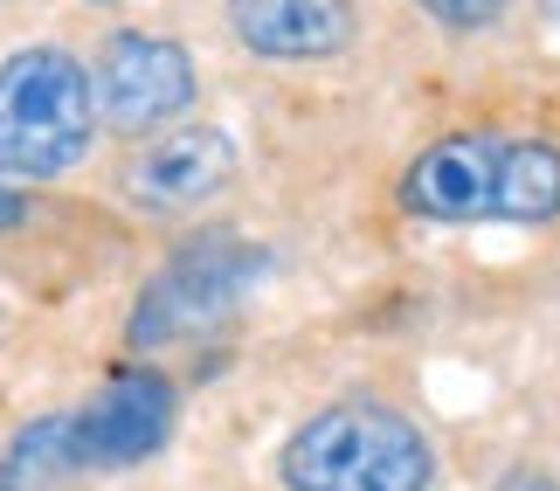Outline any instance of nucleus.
<instances>
[{
  "instance_id": "f257e3e1",
  "label": "nucleus",
  "mask_w": 560,
  "mask_h": 491,
  "mask_svg": "<svg viewBox=\"0 0 560 491\" xmlns=\"http://www.w3.org/2000/svg\"><path fill=\"white\" fill-rule=\"evenodd\" d=\"M401 208L416 222H553L560 215V145L547 132L464 125L429 139L401 166Z\"/></svg>"
},
{
  "instance_id": "f03ea898",
  "label": "nucleus",
  "mask_w": 560,
  "mask_h": 491,
  "mask_svg": "<svg viewBox=\"0 0 560 491\" xmlns=\"http://www.w3.org/2000/svg\"><path fill=\"white\" fill-rule=\"evenodd\" d=\"M277 478L284 491H429L436 443L416 416L353 395L298 422L277 451Z\"/></svg>"
},
{
  "instance_id": "7ed1b4c3",
  "label": "nucleus",
  "mask_w": 560,
  "mask_h": 491,
  "mask_svg": "<svg viewBox=\"0 0 560 491\" xmlns=\"http://www.w3.org/2000/svg\"><path fill=\"white\" fill-rule=\"evenodd\" d=\"M264 277H270V249L264 243L235 236V229H208V236L180 243L139 284V305L125 318V339H132L139 353L180 347V339H208L214 326H229V318L249 305Z\"/></svg>"
},
{
  "instance_id": "20e7f679",
  "label": "nucleus",
  "mask_w": 560,
  "mask_h": 491,
  "mask_svg": "<svg viewBox=\"0 0 560 491\" xmlns=\"http://www.w3.org/2000/svg\"><path fill=\"white\" fill-rule=\"evenodd\" d=\"M91 77L70 49H14L0 62V174L56 180L91 160Z\"/></svg>"
},
{
  "instance_id": "39448f33",
  "label": "nucleus",
  "mask_w": 560,
  "mask_h": 491,
  "mask_svg": "<svg viewBox=\"0 0 560 491\" xmlns=\"http://www.w3.org/2000/svg\"><path fill=\"white\" fill-rule=\"evenodd\" d=\"M91 112L104 132L118 139H153L160 125H174L201 77H194V56L180 49L174 35H145V28H118L97 42L91 56Z\"/></svg>"
},
{
  "instance_id": "423d86ee",
  "label": "nucleus",
  "mask_w": 560,
  "mask_h": 491,
  "mask_svg": "<svg viewBox=\"0 0 560 491\" xmlns=\"http://www.w3.org/2000/svg\"><path fill=\"white\" fill-rule=\"evenodd\" d=\"M235 166H243V153H235V139L222 132V125L208 118H187V125H166V132L139 139L132 153L118 160V201H132L139 215H194V208L222 201L235 187Z\"/></svg>"
},
{
  "instance_id": "0eeeda50",
  "label": "nucleus",
  "mask_w": 560,
  "mask_h": 491,
  "mask_svg": "<svg viewBox=\"0 0 560 491\" xmlns=\"http://www.w3.org/2000/svg\"><path fill=\"white\" fill-rule=\"evenodd\" d=\"M174 416H180V395H174V381H166L160 367L112 374L91 401L70 409L83 471H132V464L160 457L166 436H174Z\"/></svg>"
},
{
  "instance_id": "6e6552de",
  "label": "nucleus",
  "mask_w": 560,
  "mask_h": 491,
  "mask_svg": "<svg viewBox=\"0 0 560 491\" xmlns=\"http://www.w3.org/2000/svg\"><path fill=\"white\" fill-rule=\"evenodd\" d=\"M222 14H229V35L270 62L339 56L360 28L353 0H222Z\"/></svg>"
},
{
  "instance_id": "1a4fd4ad",
  "label": "nucleus",
  "mask_w": 560,
  "mask_h": 491,
  "mask_svg": "<svg viewBox=\"0 0 560 491\" xmlns=\"http://www.w3.org/2000/svg\"><path fill=\"white\" fill-rule=\"evenodd\" d=\"M77 478H83V457H77L70 409L21 422V430L0 443V491H70Z\"/></svg>"
},
{
  "instance_id": "9d476101",
  "label": "nucleus",
  "mask_w": 560,
  "mask_h": 491,
  "mask_svg": "<svg viewBox=\"0 0 560 491\" xmlns=\"http://www.w3.org/2000/svg\"><path fill=\"white\" fill-rule=\"evenodd\" d=\"M416 8L450 35H491L512 14V0H416Z\"/></svg>"
},
{
  "instance_id": "9b49d317",
  "label": "nucleus",
  "mask_w": 560,
  "mask_h": 491,
  "mask_svg": "<svg viewBox=\"0 0 560 491\" xmlns=\"http://www.w3.org/2000/svg\"><path fill=\"white\" fill-rule=\"evenodd\" d=\"M491 491H560V478H553V471H540V464H512V471L491 484Z\"/></svg>"
},
{
  "instance_id": "f8f14e48",
  "label": "nucleus",
  "mask_w": 560,
  "mask_h": 491,
  "mask_svg": "<svg viewBox=\"0 0 560 491\" xmlns=\"http://www.w3.org/2000/svg\"><path fill=\"white\" fill-rule=\"evenodd\" d=\"M21 222H28V201L14 187H0V229H21Z\"/></svg>"
}]
</instances>
